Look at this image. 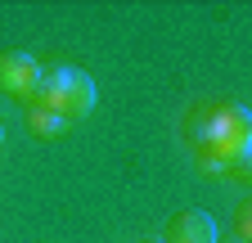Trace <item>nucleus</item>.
<instances>
[{"instance_id": "f257e3e1", "label": "nucleus", "mask_w": 252, "mask_h": 243, "mask_svg": "<svg viewBox=\"0 0 252 243\" xmlns=\"http://www.w3.org/2000/svg\"><path fill=\"white\" fill-rule=\"evenodd\" d=\"M252 153V117L243 104H220L207 126L198 135V158L203 167H225V162H243Z\"/></svg>"}, {"instance_id": "f03ea898", "label": "nucleus", "mask_w": 252, "mask_h": 243, "mask_svg": "<svg viewBox=\"0 0 252 243\" xmlns=\"http://www.w3.org/2000/svg\"><path fill=\"white\" fill-rule=\"evenodd\" d=\"M36 104L59 113L63 122H77L94 108V81L81 68H50L36 86Z\"/></svg>"}, {"instance_id": "7ed1b4c3", "label": "nucleus", "mask_w": 252, "mask_h": 243, "mask_svg": "<svg viewBox=\"0 0 252 243\" xmlns=\"http://www.w3.org/2000/svg\"><path fill=\"white\" fill-rule=\"evenodd\" d=\"M45 68L36 63L32 54H0V90H9L14 99H32L36 95V86H41Z\"/></svg>"}, {"instance_id": "20e7f679", "label": "nucleus", "mask_w": 252, "mask_h": 243, "mask_svg": "<svg viewBox=\"0 0 252 243\" xmlns=\"http://www.w3.org/2000/svg\"><path fill=\"white\" fill-rule=\"evenodd\" d=\"M216 239H220V230H216V221L207 216V212L180 207L176 216L167 221V239L162 243H216Z\"/></svg>"}, {"instance_id": "39448f33", "label": "nucleus", "mask_w": 252, "mask_h": 243, "mask_svg": "<svg viewBox=\"0 0 252 243\" xmlns=\"http://www.w3.org/2000/svg\"><path fill=\"white\" fill-rule=\"evenodd\" d=\"M27 131L36 135V140H54V135L68 131V122H63L59 113H50L45 104H32V108H27Z\"/></svg>"}, {"instance_id": "423d86ee", "label": "nucleus", "mask_w": 252, "mask_h": 243, "mask_svg": "<svg viewBox=\"0 0 252 243\" xmlns=\"http://www.w3.org/2000/svg\"><path fill=\"white\" fill-rule=\"evenodd\" d=\"M216 243H243V239H239V234H234V239H216Z\"/></svg>"}, {"instance_id": "0eeeda50", "label": "nucleus", "mask_w": 252, "mask_h": 243, "mask_svg": "<svg viewBox=\"0 0 252 243\" xmlns=\"http://www.w3.org/2000/svg\"><path fill=\"white\" fill-rule=\"evenodd\" d=\"M144 243H162V239H144Z\"/></svg>"}, {"instance_id": "6e6552de", "label": "nucleus", "mask_w": 252, "mask_h": 243, "mask_svg": "<svg viewBox=\"0 0 252 243\" xmlns=\"http://www.w3.org/2000/svg\"><path fill=\"white\" fill-rule=\"evenodd\" d=\"M0 140H5V126H0Z\"/></svg>"}]
</instances>
